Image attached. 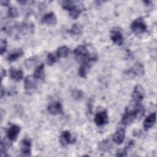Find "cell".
<instances>
[{"label":"cell","instance_id":"obj_6","mask_svg":"<svg viewBox=\"0 0 157 157\" xmlns=\"http://www.w3.org/2000/svg\"><path fill=\"white\" fill-rule=\"evenodd\" d=\"M132 31L136 34H142L146 31L147 26L142 18H138L134 20L131 25Z\"/></svg>","mask_w":157,"mask_h":157},{"label":"cell","instance_id":"obj_30","mask_svg":"<svg viewBox=\"0 0 157 157\" xmlns=\"http://www.w3.org/2000/svg\"><path fill=\"white\" fill-rule=\"evenodd\" d=\"M1 79H2L4 76H6V71L4 70L3 69H1Z\"/></svg>","mask_w":157,"mask_h":157},{"label":"cell","instance_id":"obj_23","mask_svg":"<svg viewBox=\"0 0 157 157\" xmlns=\"http://www.w3.org/2000/svg\"><path fill=\"white\" fill-rule=\"evenodd\" d=\"M112 144L109 140L105 139L100 142L99 144V148L102 151H107L112 148Z\"/></svg>","mask_w":157,"mask_h":157},{"label":"cell","instance_id":"obj_8","mask_svg":"<svg viewBox=\"0 0 157 157\" xmlns=\"http://www.w3.org/2000/svg\"><path fill=\"white\" fill-rule=\"evenodd\" d=\"M145 96V90L140 85H137L134 88L132 93V101L135 103H140Z\"/></svg>","mask_w":157,"mask_h":157},{"label":"cell","instance_id":"obj_15","mask_svg":"<svg viewBox=\"0 0 157 157\" xmlns=\"http://www.w3.org/2000/svg\"><path fill=\"white\" fill-rule=\"evenodd\" d=\"M75 139L72 138L71 132L69 131H63L59 137V142L63 147H65L70 144L74 143Z\"/></svg>","mask_w":157,"mask_h":157},{"label":"cell","instance_id":"obj_27","mask_svg":"<svg viewBox=\"0 0 157 157\" xmlns=\"http://www.w3.org/2000/svg\"><path fill=\"white\" fill-rule=\"evenodd\" d=\"M7 42L5 39H1L0 42V53L1 55H2L7 50Z\"/></svg>","mask_w":157,"mask_h":157},{"label":"cell","instance_id":"obj_10","mask_svg":"<svg viewBox=\"0 0 157 157\" xmlns=\"http://www.w3.org/2000/svg\"><path fill=\"white\" fill-rule=\"evenodd\" d=\"M127 74L135 77H141L145 74V68L140 63H135L134 65L126 71Z\"/></svg>","mask_w":157,"mask_h":157},{"label":"cell","instance_id":"obj_28","mask_svg":"<svg viewBox=\"0 0 157 157\" xmlns=\"http://www.w3.org/2000/svg\"><path fill=\"white\" fill-rule=\"evenodd\" d=\"M9 3V1H1V4L2 6H7Z\"/></svg>","mask_w":157,"mask_h":157},{"label":"cell","instance_id":"obj_20","mask_svg":"<svg viewBox=\"0 0 157 157\" xmlns=\"http://www.w3.org/2000/svg\"><path fill=\"white\" fill-rule=\"evenodd\" d=\"M34 77L36 80H44L45 77V73H44V65L43 64L39 66L35 70L34 74Z\"/></svg>","mask_w":157,"mask_h":157},{"label":"cell","instance_id":"obj_5","mask_svg":"<svg viewBox=\"0 0 157 157\" xmlns=\"http://www.w3.org/2000/svg\"><path fill=\"white\" fill-rule=\"evenodd\" d=\"M37 80L33 75L27 76L24 80V89L28 94L34 93L37 90Z\"/></svg>","mask_w":157,"mask_h":157},{"label":"cell","instance_id":"obj_29","mask_svg":"<svg viewBox=\"0 0 157 157\" xmlns=\"http://www.w3.org/2000/svg\"><path fill=\"white\" fill-rule=\"evenodd\" d=\"M4 93H5V90H4L2 85H1V98L3 97V95L4 94Z\"/></svg>","mask_w":157,"mask_h":157},{"label":"cell","instance_id":"obj_26","mask_svg":"<svg viewBox=\"0 0 157 157\" xmlns=\"http://www.w3.org/2000/svg\"><path fill=\"white\" fill-rule=\"evenodd\" d=\"M7 14H8V16L9 17L15 18V17H17L18 16V10L17 9V8H15L14 7H11L9 9Z\"/></svg>","mask_w":157,"mask_h":157},{"label":"cell","instance_id":"obj_16","mask_svg":"<svg viewBox=\"0 0 157 157\" xmlns=\"http://www.w3.org/2000/svg\"><path fill=\"white\" fill-rule=\"evenodd\" d=\"M125 137V129L124 128H118L113 135V141L117 145H120L124 141Z\"/></svg>","mask_w":157,"mask_h":157},{"label":"cell","instance_id":"obj_25","mask_svg":"<svg viewBox=\"0 0 157 157\" xmlns=\"http://www.w3.org/2000/svg\"><path fill=\"white\" fill-rule=\"evenodd\" d=\"M71 95L75 99L79 100L82 98L83 94L81 90L74 89V90H72V91H71Z\"/></svg>","mask_w":157,"mask_h":157},{"label":"cell","instance_id":"obj_17","mask_svg":"<svg viewBox=\"0 0 157 157\" xmlns=\"http://www.w3.org/2000/svg\"><path fill=\"white\" fill-rule=\"evenodd\" d=\"M156 113L154 112L150 113L148 116H147L144 121V128L145 131L148 130L151 128L153 126L156 122Z\"/></svg>","mask_w":157,"mask_h":157},{"label":"cell","instance_id":"obj_4","mask_svg":"<svg viewBox=\"0 0 157 157\" xmlns=\"http://www.w3.org/2000/svg\"><path fill=\"white\" fill-rule=\"evenodd\" d=\"M16 30L18 35L26 36L31 34L34 31V26L33 23L23 22L18 25H15L13 27H11L10 29H8V31H12L13 30Z\"/></svg>","mask_w":157,"mask_h":157},{"label":"cell","instance_id":"obj_3","mask_svg":"<svg viewBox=\"0 0 157 157\" xmlns=\"http://www.w3.org/2000/svg\"><path fill=\"white\" fill-rule=\"evenodd\" d=\"M61 6L69 12L72 19H77L85 9L83 4L77 1H63L61 2Z\"/></svg>","mask_w":157,"mask_h":157},{"label":"cell","instance_id":"obj_14","mask_svg":"<svg viewBox=\"0 0 157 157\" xmlns=\"http://www.w3.org/2000/svg\"><path fill=\"white\" fill-rule=\"evenodd\" d=\"M20 132V128L16 124L11 125L7 131V137L9 141L13 142L17 140Z\"/></svg>","mask_w":157,"mask_h":157},{"label":"cell","instance_id":"obj_22","mask_svg":"<svg viewBox=\"0 0 157 157\" xmlns=\"http://www.w3.org/2000/svg\"><path fill=\"white\" fill-rule=\"evenodd\" d=\"M82 26L80 24L75 23L70 29V33L74 36H79L82 33Z\"/></svg>","mask_w":157,"mask_h":157},{"label":"cell","instance_id":"obj_24","mask_svg":"<svg viewBox=\"0 0 157 157\" xmlns=\"http://www.w3.org/2000/svg\"><path fill=\"white\" fill-rule=\"evenodd\" d=\"M47 59L48 64L50 66H52V64H53L54 63L57 62V61L59 59V58H58V55H56V52L55 53H48L47 55Z\"/></svg>","mask_w":157,"mask_h":157},{"label":"cell","instance_id":"obj_18","mask_svg":"<svg viewBox=\"0 0 157 157\" xmlns=\"http://www.w3.org/2000/svg\"><path fill=\"white\" fill-rule=\"evenodd\" d=\"M23 55V51L21 48H18L13 50L7 56V60L10 62L17 60L18 58L21 57Z\"/></svg>","mask_w":157,"mask_h":157},{"label":"cell","instance_id":"obj_11","mask_svg":"<svg viewBox=\"0 0 157 157\" xmlns=\"http://www.w3.org/2000/svg\"><path fill=\"white\" fill-rule=\"evenodd\" d=\"M31 151V141L29 139L25 138L21 141L20 152L22 156H29Z\"/></svg>","mask_w":157,"mask_h":157},{"label":"cell","instance_id":"obj_2","mask_svg":"<svg viewBox=\"0 0 157 157\" xmlns=\"http://www.w3.org/2000/svg\"><path fill=\"white\" fill-rule=\"evenodd\" d=\"M144 113V109L140 103L133 102L126 108L121 118V123L125 126L129 125L138 117L143 116Z\"/></svg>","mask_w":157,"mask_h":157},{"label":"cell","instance_id":"obj_9","mask_svg":"<svg viewBox=\"0 0 157 157\" xmlns=\"http://www.w3.org/2000/svg\"><path fill=\"white\" fill-rule=\"evenodd\" d=\"M95 124L98 126H102L107 124L109 122V116L106 110H104L98 112L94 118Z\"/></svg>","mask_w":157,"mask_h":157},{"label":"cell","instance_id":"obj_21","mask_svg":"<svg viewBox=\"0 0 157 157\" xmlns=\"http://www.w3.org/2000/svg\"><path fill=\"white\" fill-rule=\"evenodd\" d=\"M69 48L66 46V45H63L59 47L56 52V53L58 55V58H66L68 55H69Z\"/></svg>","mask_w":157,"mask_h":157},{"label":"cell","instance_id":"obj_12","mask_svg":"<svg viewBox=\"0 0 157 157\" xmlns=\"http://www.w3.org/2000/svg\"><path fill=\"white\" fill-rule=\"evenodd\" d=\"M41 22L48 26H55L57 23V18L55 13L50 12L42 16L41 18Z\"/></svg>","mask_w":157,"mask_h":157},{"label":"cell","instance_id":"obj_13","mask_svg":"<svg viewBox=\"0 0 157 157\" xmlns=\"http://www.w3.org/2000/svg\"><path fill=\"white\" fill-rule=\"evenodd\" d=\"M47 110L51 115H58L63 113V105L59 101H55L50 103L47 107Z\"/></svg>","mask_w":157,"mask_h":157},{"label":"cell","instance_id":"obj_19","mask_svg":"<svg viewBox=\"0 0 157 157\" xmlns=\"http://www.w3.org/2000/svg\"><path fill=\"white\" fill-rule=\"evenodd\" d=\"M10 75L12 80L18 82L23 78V72L21 69H15L12 68L10 71Z\"/></svg>","mask_w":157,"mask_h":157},{"label":"cell","instance_id":"obj_7","mask_svg":"<svg viewBox=\"0 0 157 157\" xmlns=\"http://www.w3.org/2000/svg\"><path fill=\"white\" fill-rule=\"evenodd\" d=\"M110 39L114 44L118 45H122L124 37L121 30L117 27L112 28L110 31Z\"/></svg>","mask_w":157,"mask_h":157},{"label":"cell","instance_id":"obj_1","mask_svg":"<svg viewBox=\"0 0 157 157\" xmlns=\"http://www.w3.org/2000/svg\"><path fill=\"white\" fill-rule=\"evenodd\" d=\"M74 54L76 60L80 63V65L89 69L98 59L97 55L90 53L87 47L83 45L77 46L74 50Z\"/></svg>","mask_w":157,"mask_h":157}]
</instances>
